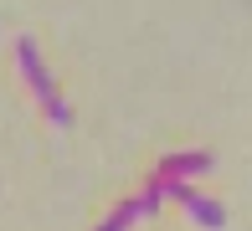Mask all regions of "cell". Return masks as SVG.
<instances>
[{
    "label": "cell",
    "instance_id": "2",
    "mask_svg": "<svg viewBox=\"0 0 252 231\" xmlns=\"http://www.w3.org/2000/svg\"><path fill=\"white\" fill-rule=\"evenodd\" d=\"M159 180H165V175H159ZM165 195L186 205V216H190L196 226H206V231H221V226H226V211H221L216 201H206V195H196L186 180H165Z\"/></svg>",
    "mask_w": 252,
    "mask_h": 231
},
{
    "label": "cell",
    "instance_id": "1",
    "mask_svg": "<svg viewBox=\"0 0 252 231\" xmlns=\"http://www.w3.org/2000/svg\"><path fill=\"white\" fill-rule=\"evenodd\" d=\"M16 62H21V77L31 83V92H36V103L47 108V118L57 123V129H72V103L62 98L57 77L47 72V62H41V46H36V36H16Z\"/></svg>",
    "mask_w": 252,
    "mask_h": 231
},
{
    "label": "cell",
    "instance_id": "3",
    "mask_svg": "<svg viewBox=\"0 0 252 231\" xmlns=\"http://www.w3.org/2000/svg\"><path fill=\"white\" fill-rule=\"evenodd\" d=\"M211 170H216V159L206 149H180V154L159 159V175L165 180H190V175H211Z\"/></svg>",
    "mask_w": 252,
    "mask_h": 231
},
{
    "label": "cell",
    "instance_id": "4",
    "mask_svg": "<svg viewBox=\"0 0 252 231\" xmlns=\"http://www.w3.org/2000/svg\"><path fill=\"white\" fill-rule=\"evenodd\" d=\"M134 221H150V216H144V201H139V195H134V201H124V205H113V211H108V221H103L98 231H129Z\"/></svg>",
    "mask_w": 252,
    "mask_h": 231
}]
</instances>
